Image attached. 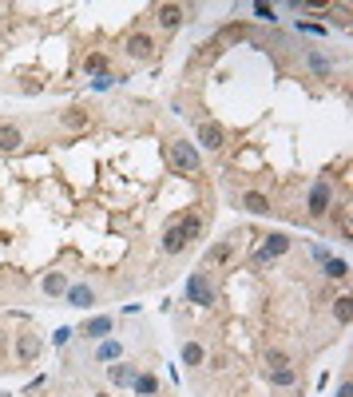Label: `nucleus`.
Here are the masks:
<instances>
[{
  "label": "nucleus",
  "mask_w": 353,
  "mask_h": 397,
  "mask_svg": "<svg viewBox=\"0 0 353 397\" xmlns=\"http://www.w3.org/2000/svg\"><path fill=\"white\" fill-rule=\"evenodd\" d=\"M167 159H171V167L183 171V175H199V171H203V155H199V147L187 143V139H171Z\"/></svg>",
  "instance_id": "f257e3e1"
},
{
  "label": "nucleus",
  "mask_w": 353,
  "mask_h": 397,
  "mask_svg": "<svg viewBox=\"0 0 353 397\" xmlns=\"http://www.w3.org/2000/svg\"><path fill=\"white\" fill-rule=\"evenodd\" d=\"M330 206H334V183H330V179H318V183L310 187V195H305V215L318 222L330 215Z\"/></svg>",
  "instance_id": "f03ea898"
},
{
  "label": "nucleus",
  "mask_w": 353,
  "mask_h": 397,
  "mask_svg": "<svg viewBox=\"0 0 353 397\" xmlns=\"http://www.w3.org/2000/svg\"><path fill=\"white\" fill-rule=\"evenodd\" d=\"M214 282H210V274H207V267H199V270H191V278H187V302L191 306H214Z\"/></svg>",
  "instance_id": "7ed1b4c3"
},
{
  "label": "nucleus",
  "mask_w": 353,
  "mask_h": 397,
  "mask_svg": "<svg viewBox=\"0 0 353 397\" xmlns=\"http://www.w3.org/2000/svg\"><path fill=\"white\" fill-rule=\"evenodd\" d=\"M123 52H128L131 60H139V64H151L155 56H159V48H155V36H151V32H128Z\"/></svg>",
  "instance_id": "20e7f679"
},
{
  "label": "nucleus",
  "mask_w": 353,
  "mask_h": 397,
  "mask_svg": "<svg viewBox=\"0 0 353 397\" xmlns=\"http://www.w3.org/2000/svg\"><path fill=\"white\" fill-rule=\"evenodd\" d=\"M40 349H44V342H40L32 330L17 333V365H32L36 358H40Z\"/></svg>",
  "instance_id": "39448f33"
},
{
  "label": "nucleus",
  "mask_w": 353,
  "mask_h": 397,
  "mask_svg": "<svg viewBox=\"0 0 353 397\" xmlns=\"http://www.w3.org/2000/svg\"><path fill=\"white\" fill-rule=\"evenodd\" d=\"M286 251H290V238L286 235H266V242H262L258 254H254V262H258V267H266V262H274V258H282Z\"/></svg>",
  "instance_id": "423d86ee"
},
{
  "label": "nucleus",
  "mask_w": 353,
  "mask_h": 397,
  "mask_svg": "<svg viewBox=\"0 0 353 397\" xmlns=\"http://www.w3.org/2000/svg\"><path fill=\"white\" fill-rule=\"evenodd\" d=\"M183 20H187V8H183V4H159V8H155V24H159L163 32H179Z\"/></svg>",
  "instance_id": "0eeeda50"
},
{
  "label": "nucleus",
  "mask_w": 353,
  "mask_h": 397,
  "mask_svg": "<svg viewBox=\"0 0 353 397\" xmlns=\"http://www.w3.org/2000/svg\"><path fill=\"white\" fill-rule=\"evenodd\" d=\"M199 143H203L207 151H223V147H226V131L214 124V119H203V124H199Z\"/></svg>",
  "instance_id": "6e6552de"
},
{
  "label": "nucleus",
  "mask_w": 353,
  "mask_h": 397,
  "mask_svg": "<svg viewBox=\"0 0 353 397\" xmlns=\"http://www.w3.org/2000/svg\"><path fill=\"white\" fill-rule=\"evenodd\" d=\"M64 302H68V306H76V310H80V306H96V286L72 282V286L64 290Z\"/></svg>",
  "instance_id": "1a4fd4ad"
},
{
  "label": "nucleus",
  "mask_w": 353,
  "mask_h": 397,
  "mask_svg": "<svg viewBox=\"0 0 353 397\" xmlns=\"http://www.w3.org/2000/svg\"><path fill=\"white\" fill-rule=\"evenodd\" d=\"M305 68L318 79H334V60H330L325 52H305Z\"/></svg>",
  "instance_id": "9d476101"
},
{
  "label": "nucleus",
  "mask_w": 353,
  "mask_h": 397,
  "mask_svg": "<svg viewBox=\"0 0 353 397\" xmlns=\"http://www.w3.org/2000/svg\"><path fill=\"white\" fill-rule=\"evenodd\" d=\"M80 333L83 338H92V342H103V338L112 333V314H99V318H92V322H83Z\"/></svg>",
  "instance_id": "9b49d317"
},
{
  "label": "nucleus",
  "mask_w": 353,
  "mask_h": 397,
  "mask_svg": "<svg viewBox=\"0 0 353 397\" xmlns=\"http://www.w3.org/2000/svg\"><path fill=\"white\" fill-rule=\"evenodd\" d=\"M20 143H24V131H20L17 124H0V151H4V155L20 151Z\"/></svg>",
  "instance_id": "f8f14e48"
},
{
  "label": "nucleus",
  "mask_w": 353,
  "mask_h": 397,
  "mask_svg": "<svg viewBox=\"0 0 353 397\" xmlns=\"http://www.w3.org/2000/svg\"><path fill=\"white\" fill-rule=\"evenodd\" d=\"M175 226H179V235H183V242H194V238H203V219H199V215H179Z\"/></svg>",
  "instance_id": "ddd939ff"
},
{
  "label": "nucleus",
  "mask_w": 353,
  "mask_h": 397,
  "mask_svg": "<svg viewBox=\"0 0 353 397\" xmlns=\"http://www.w3.org/2000/svg\"><path fill=\"white\" fill-rule=\"evenodd\" d=\"M230 254H234V242L223 238V242H214L207 251V262H203V267H223V262H230Z\"/></svg>",
  "instance_id": "4468645a"
},
{
  "label": "nucleus",
  "mask_w": 353,
  "mask_h": 397,
  "mask_svg": "<svg viewBox=\"0 0 353 397\" xmlns=\"http://www.w3.org/2000/svg\"><path fill=\"white\" fill-rule=\"evenodd\" d=\"M266 381H270L274 389H290V385H298V369L286 365V369H266Z\"/></svg>",
  "instance_id": "2eb2a0df"
},
{
  "label": "nucleus",
  "mask_w": 353,
  "mask_h": 397,
  "mask_svg": "<svg viewBox=\"0 0 353 397\" xmlns=\"http://www.w3.org/2000/svg\"><path fill=\"white\" fill-rule=\"evenodd\" d=\"M40 286H44V294H48V298H64V290H68L72 282H68V274H60V270H52V274H48V278H44Z\"/></svg>",
  "instance_id": "dca6fc26"
},
{
  "label": "nucleus",
  "mask_w": 353,
  "mask_h": 397,
  "mask_svg": "<svg viewBox=\"0 0 353 397\" xmlns=\"http://www.w3.org/2000/svg\"><path fill=\"white\" fill-rule=\"evenodd\" d=\"M135 374H139V365H131V362H119L108 369V378H112V385H131L135 381Z\"/></svg>",
  "instance_id": "f3484780"
},
{
  "label": "nucleus",
  "mask_w": 353,
  "mask_h": 397,
  "mask_svg": "<svg viewBox=\"0 0 353 397\" xmlns=\"http://www.w3.org/2000/svg\"><path fill=\"white\" fill-rule=\"evenodd\" d=\"M262 362H266V369H286V365H294V362H290V354H286V349H278V346L262 349Z\"/></svg>",
  "instance_id": "a211bd4d"
},
{
  "label": "nucleus",
  "mask_w": 353,
  "mask_h": 397,
  "mask_svg": "<svg viewBox=\"0 0 353 397\" xmlns=\"http://www.w3.org/2000/svg\"><path fill=\"white\" fill-rule=\"evenodd\" d=\"M242 206H246L250 215H266V211H270V199H266L262 191H246V195H242Z\"/></svg>",
  "instance_id": "6ab92c4d"
},
{
  "label": "nucleus",
  "mask_w": 353,
  "mask_h": 397,
  "mask_svg": "<svg viewBox=\"0 0 353 397\" xmlns=\"http://www.w3.org/2000/svg\"><path fill=\"white\" fill-rule=\"evenodd\" d=\"M163 251H167V254H183V251H187V242H183V235H179L175 222L163 231Z\"/></svg>",
  "instance_id": "aec40b11"
},
{
  "label": "nucleus",
  "mask_w": 353,
  "mask_h": 397,
  "mask_svg": "<svg viewBox=\"0 0 353 397\" xmlns=\"http://www.w3.org/2000/svg\"><path fill=\"white\" fill-rule=\"evenodd\" d=\"M60 124H64L68 131H83V127H88V111L68 108V111H60Z\"/></svg>",
  "instance_id": "412c9836"
},
{
  "label": "nucleus",
  "mask_w": 353,
  "mask_h": 397,
  "mask_svg": "<svg viewBox=\"0 0 353 397\" xmlns=\"http://www.w3.org/2000/svg\"><path fill=\"white\" fill-rule=\"evenodd\" d=\"M131 385H135V394H139V397H155V394H159L155 374H135V381H131Z\"/></svg>",
  "instance_id": "4be33fe9"
},
{
  "label": "nucleus",
  "mask_w": 353,
  "mask_h": 397,
  "mask_svg": "<svg viewBox=\"0 0 353 397\" xmlns=\"http://www.w3.org/2000/svg\"><path fill=\"white\" fill-rule=\"evenodd\" d=\"M83 72H88V76H108V52H92V56L83 60Z\"/></svg>",
  "instance_id": "5701e85b"
},
{
  "label": "nucleus",
  "mask_w": 353,
  "mask_h": 397,
  "mask_svg": "<svg viewBox=\"0 0 353 397\" xmlns=\"http://www.w3.org/2000/svg\"><path fill=\"white\" fill-rule=\"evenodd\" d=\"M334 318H337V326H350V318H353V298L350 294L334 298Z\"/></svg>",
  "instance_id": "b1692460"
},
{
  "label": "nucleus",
  "mask_w": 353,
  "mask_h": 397,
  "mask_svg": "<svg viewBox=\"0 0 353 397\" xmlns=\"http://www.w3.org/2000/svg\"><path fill=\"white\" fill-rule=\"evenodd\" d=\"M325 278L345 282V278H350V262H345V258H325Z\"/></svg>",
  "instance_id": "393cba45"
},
{
  "label": "nucleus",
  "mask_w": 353,
  "mask_h": 397,
  "mask_svg": "<svg viewBox=\"0 0 353 397\" xmlns=\"http://www.w3.org/2000/svg\"><path fill=\"white\" fill-rule=\"evenodd\" d=\"M183 362H187V365H203V362H207V349L199 346V342H187V346H183Z\"/></svg>",
  "instance_id": "a878e982"
},
{
  "label": "nucleus",
  "mask_w": 353,
  "mask_h": 397,
  "mask_svg": "<svg viewBox=\"0 0 353 397\" xmlns=\"http://www.w3.org/2000/svg\"><path fill=\"white\" fill-rule=\"evenodd\" d=\"M119 354H123V346H119V342H99V349H96L99 362H115Z\"/></svg>",
  "instance_id": "bb28decb"
},
{
  "label": "nucleus",
  "mask_w": 353,
  "mask_h": 397,
  "mask_svg": "<svg viewBox=\"0 0 353 397\" xmlns=\"http://www.w3.org/2000/svg\"><path fill=\"white\" fill-rule=\"evenodd\" d=\"M72 326H60V330H56V338H52V342H56V346H68V342H72Z\"/></svg>",
  "instance_id": "cd10ccee"
},
{
  "label": "nucleus",
  "mask_w": 353,
  "mask_h": 397,
  "mask_svg": "<svg viewBox=\"0 0 353 397\" xmlns=\"http://www.w3.org/2000/svg\"><path fill=\"white\" fill-rule=\"evenodd\" d=\"M254 16L258 20H274V8L270 4H254Z\"/></svg>",
  "instance_id": "c85d7f7f"
},
{
  "label": "nucleus",
  "mask_w": 353,
  "mask_h": 397,
  "mask_svg": "<svg viewBox=\"0 0 353 397\" xmlns=\"http://www.w3.org/2000/svg\"><path fill=\"white\" fill-rule=\"evenodd\" d=\"M4 358H8V333L0 330V362H4Z\"/></svg>",
  "instance_id": "c756f323"
},
{
  "label": "nucleus",
  "mask_w": 353,
  "mask_h": 397,
  "mask_svg": "<svg viewBox=\"0 0 353 397\" xmlns=\"http://www.w3.org/2000/svg\"><path fill=\"white\" fill-rule=\"evenodd\" d=\"M337 397H353V385H350V381H341V385H337Z\"/></svg>",
  "instance_id": "7c9ffc66"
},
{
  "label": "nucleus",
  "mask_w": 353,
  "mask_h": 397,
  "mask_svg": "<svg viewBox=\"0 0 353 397\" xmlns=\"http://www.w3.org/2000/svg\"><path fill=\"white\" fill-rule=\"evenodd\" d=\"M96 397H108V394H96Z\"/></svg>",
  "instance_id": "2f4dec72"
}]
</instances>
